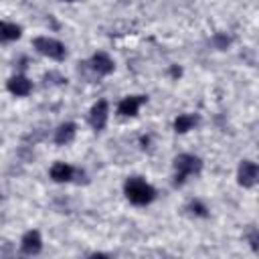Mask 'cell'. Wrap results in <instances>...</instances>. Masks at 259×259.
Returning <instances> with one entry per match:
<instances>
[{"mask_svg": "<svg viewBox=\"0 0 259 259\" xmlns=\"http://www.w3.org/2000/svg\"><path fill=\"white\" fill-rule=\"evenodd\" d=\"M144 101H146L144 95H132V97H125V99L119 101L117 111H119V115H136L138 109H140V105H142Z\"/></svg>", "mask_w": 259, "mask_h": 259, "instance_id": "cell-8", "label": "cell"}, {"mask_svg": "<svg viewBox=\"0 0 259 259\" xmlns=\"http://www.w3.org/2000/svg\"><path fill=\"white\" fill-rule=\"evenodd\" d=\"M123 190H125V196L130 198V202L140 204V206L142 204H148V202H152L156 198V190L146 180H142L140 176L127 178L125 184H123Z\"/></svg>", "mask_w": 259, "mask_h": 259, "instance_id": "cell-1", "label": "cell"}, {"mask_svg": "<svg viewBox=\"0 0 259 259\" xmlns=\"http://www.w3.org/2000/svg\"><path fill=\"white\" fill-rule=\"evenodd\" d=\"M20 247H22V253H26V255H36V253L40 251V247H42V241H40L38 231H28V233L22 237Z\"/></svg>", "mask_w": 259, "mask_h": 259, "instance_id": "cell-7", "label": "cell"}, {"mask_svg": "<svg viewBox=\"0 0 259 259\" xmlns=\"http://www.w3.org/2000/svg\"><path fill=\"white\" fill-rule=\"evenodd\" d=\"M91 67L99 73V75H109L113 71V61L109 59V55L105 53H95L91 59Z\"/></svg>", "mask_w": 259, "mask_h": 259, "instance_id": "cell-9", "label": "cell"}, {"mask_svg": "<svg viewBox=\"0 0 259 259\" xmlns=\"http://www.w3.org/2000/svg\"><path fill=\"white\" fill-rule=\"evenodd\" d=\"M6 87H8V91H10L12 95H16V97H24V95H28V93L32 91V83H30L26 77H22V75H16V77L8 79Z\"/></svg>", "mask_w": 259, "mask_h": 259, "instance_id": "cell-6", "label": "cell"}, {"mask_svg": "<svg viewBox=\"0 0 259 259\" xmlns=\"http://www.w3.org/2000/svg\"><path fill=\"white\" fill-rule=\"evenodd\" d=\"M51 178L55 182H69L73 178V168L69 164H65V162H57L51 168Z\"/></svg>", "mask_w": 259, "mask_h": 259, "instance_id": "cell-11", "label": "cell"}, {"mask_svg": "<svg viewBox=\"0 0 259 259\" xmlns=\"http://www.w3.org/2000/svg\"><path fill=\"white\" fill-rule=\"evenodd\" d=\"M67 2H73V0H67Z\"/></svg>", "mask_w": 259, "mask_h": 259, "instance_id": "cell-16", "label": "cell"}, {"mask_svg": "<svg viewBox=\"0 0 259 259\" xmlns=\"http://www.w3.org/2000/svg\"><path fill=\"white\" fill-rule=\"evenodd\" d=\"M22 34V28L14 22H0V40L2 42H10V40H16L20 38Z\"/></svg>", "mask_w": 259, "mask_h": 259, "instance_id": "cell-12", "label": "cell"}, {"mask_svg": "<svg viewBox=\"0 0 259 259\" xmlns=\"http://www.w3.org/2000/svg\"><path fill=\"white\" fill-rule=\"evenodd\" d=\"M105 121H107V101L99 99L89 111V123L93 125V130H103Z\"/></svg>", "mask_w": 259, "mask_h": 259, "instance_id": "cell-5", "label": "cell"}, {"mask_svg": "<svg viewBox=\"0 0 259 259\" xmlns=\"http://www.w3.org/2000/svg\"><path fill=\"white\" fill-rule=\"evenodd\" d=\"M196 123H198V115H194V113H182V115L176 117V121H174V130H176L178 134H184V132L192 130Z\"/></svg>", "mask_w": 259, "mask_h": 259, "instance_id": "cell-13", "label": "cell"}, {"mask_svg": "<svg viewBox=\"0 0 259 259\" xmlns=\"http://www.w3.org/2000/svg\"><path fill=\"white\" fill-rule=\"evenodd\" d=\"M75 130H77V127H75V123H71V121L61 123L59 130L55 132V144L65 146V144L73 142V138H75Z\"/></svg>", "mask_w": 259, "mask_h": 259, "instance_id": "cell-10", "label": "cell"}, {"mask_svg": "<svg viewBox=\"0 0 259 259\" xmlns=\"http://www.w3.org/2000/svg\"><path fill=\"white\" fill-rule=\"evenodd\" d=\"M257 174H259V170H257V164L255 162H251V160H243L241 164H239V184L241 186H245V188H251L255 182H257Z\"/></svg>", "mask_w": 259, "mask_h": 259, "instance_id": "cell-4", "label": "cell"}, {"mask_svg": "<svg viewBox=\"0 0 259 259\" xmlns=\"http://www.w3.org/2000/svg\"><path fill=\"white\" fill-rule=\"evenodd\" d=\"M194 214H198V217H206V208L200 204V202H190V206H188Z\"/></svg>", "mask_w": 259, "mask_h": 259, "instance_id": "cell-14", "label": "cell"}, {"mask_svg": "<svg viewBox=\"0 0 259 259\" xmlns=\"http://www.w3.org/2000/svg\"><path fill=\"white\" fill-rule=\"evenodd\" d=\"M170 73H172V75H174V77H178V75H180V73H182V71H180V69H178V67H172V69H170Z\"/></svg>", "mask_w": 259, "mask_h": 259, "instance_id": "cell-15", "label": "cell"}, {"mask_svg": "<svg viewBox=\"0 0 259 259\" xmlns=\"http://www.w3.org/2000/svg\"><path fill=\"white\" fill-rule=\"evenodd\" d=\"M174 168H176V184H182L188 174L200 172L202 162H200V158H196V156H192V154H180V156L174 160Z\"/></svg>", "mask_w": 259, "mask_h": 259, "instance_id": "cell-2", "label": "cell"}, {"mask_svg": "<svg viewBox=\"0 0 259 259\" xmlns=\"http://www.w3.org/2000/svg\"><path fill=\"white\" fill-rule=\"evenodd\" d=\"M34 49H36L40 55H45V57H49V59H57V61L65 59V55H67L65 45L59 42L57 38H49V36H38V38H34Z\"/></svg>", "mask_w": 259, "mask_h": 259, "instance_id": "cell-3", "label": "cell"}]
</instances>
